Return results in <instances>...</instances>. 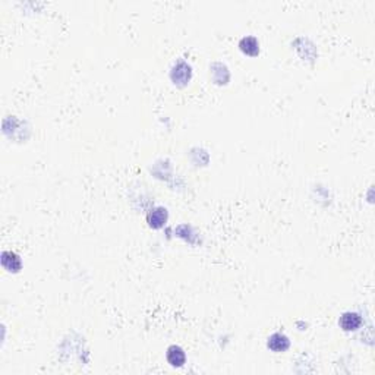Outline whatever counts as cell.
<instances>
[{"label":"cell","mask_w":375,"mask_h":375,"mask_svg":"<svg viewBox=\"0 0 375 375\" xmlns=\"http://www.w3.org/2000/svg\"><path fill=\"white\" fill-rule=\"evenodd\" d=\"M339 324L346 331H355L362 324V318H360V315L356 314V312H344L340 317Z\"/></svg>","instance_id":"obj_1"},{"label":"cell","mask_w":375,"mask_h":375,"mask_svg":"<svg viewBox=\"0 0 375 375\" xmlns=\"http://www.w3.org/2000/svg\"><path fill=\"white\" fill-rule=\"evenodd\" d=\"M167 362L174 368L183 366V363L186 362V356H185L183 349L179 347V346H170L167 349Z\"/></svg>","instance_id":"obj_2"},{"label":"cell","mask_w":375,"mask_h":375,"mask_svg":"<svg viewBox=\"0 0 375 375\" xmlns=\"http://www.w3.org/2000/svg\"><path fill=\"white\" fill-rule=\"evenodd\" d=\"M289 339L282 333H274L268 339V347L274 352H285L289 349Z\"/></svg>","instance_id":"obj_3"},{"label":"cell","mask_w":375,"mask_h":375,"mask_svg":"<svg viewBox=\"0 0 375 375\" xmlns=\"http://www.w3.org/2000/svg\"><path fill=\"white\" fill-rule=\"evenodd\" d=\"M148 223H150V226L154 227V229H158V227H161L166 220H167V213H166V210L164 208H155V210H151L150 211V214H148Z\"/></svg>","instance_id":"obj_4"},{"label":"cell","mask_w":375,"mask_h":375,"mask_svg":"<svg viewBox=\"0 0 375 375\" xmlns=\"http://www.w3.org/2000/svg\"><path fill=\"white\" fill-rule=\"evenodd\" d=\"M2 264L8 271H18L21 268V259L15 252H3L2 255Z\"/></svg>","instance_id":"obj_5"},{"label":"cell","mask_w":375,"mask_h":375,"mask_svg":"<svg viewBox=\"0 0 375 375\" xmlns=\"http://www.w3.org/2000/svg\"><path fill=\"white\" fill-rule=\"evenodd\" d=\"M239 46H240V50L243 51V53H246V54H249V56H255V54H258V51H259V44H258L255 37H245V38H242Z\"/></svg>","instance_id":"obj_6"}]
</instances>
